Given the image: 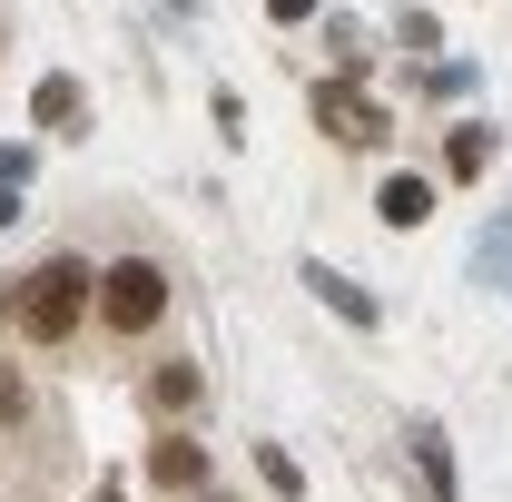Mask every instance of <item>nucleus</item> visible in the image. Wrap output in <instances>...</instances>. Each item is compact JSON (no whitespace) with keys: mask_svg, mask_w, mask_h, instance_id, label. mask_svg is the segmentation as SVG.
Wrapping results in <instances>:
<instances>
[{"mask_svg":"<svg viewBox=\"0 0 512 502\" xmlns=\"http://www.w3.org/2000/svg\"><path fill=\"white\" fill-rule=\"evenodd\" d=\"M375 217H384V227H424V217H434V178H414V168H394V178L375 188Z\"/></svg>","mask_w":512,"mask_h":502,"instance_id":"423d86ee","label":"nucleus"},{"mask_svg":"<svg viewBox=\"0 0 512 502\" xmlns=\"http://www.w3.org/2000/svg\"><path fill=\"white\" fill-rule=\"evenodd\" d=\"M148 483H158V493H207V443L158 434L148 443Z\"/></svg>","mask_w":512,"mask_h":502,"instance_id":"20e7f679","label":"nucleus"},{"mask_svg":"<svg viewBox=\"0 0 512 502\" xmlns=\"http://www.w3.org/2000/svg\"><path fill=\"white\" fill-rule=\"evenodd\" d=\"M168 266L158 256H109L99 266V335H119V345H138V335H158L168 325Z\"/></svg>","mask_w":512,"mask_h":502,"instance_id":"f03ea898","label":"nucleus"},{"mask_svg":"<svg viewBox=\"0 0 512 502\" xmlns=\"http://www.w3.org/2000/svg\"><path fill=\"white\" fill-rule=\"evenodd\" d=\"M306 286H316V296H325L335 315H345V325H375V296H365L355 276H335V266H306Z\"/></svg>","mask_w":512,"mask_h":502,"instance_id":"6e6552de","label":"nucleus"},{"mask_svg":"<svg viewBox=\"0 0 512 502\" xmlns=\"http://www.w3.org/2000/svg\"><path fill=\"white\" fill-rule=\"evenodd\" d=\"M10 424H30V375H20V365H0V434H10Z\"/></svg>","mask_w":512,"mask_h":502,"instance_id":"f8f14e48","label":"nucleus"},{"mask_svg":"<svg viewBox=\"0 0 512 502\" xmlns=\"http://www.w3.org/2000/svg\"><path fill=\"white\" fill-rule=\"evenodd\" d=\"M493 158H503V138H493V128H483V119H463V128H453V138H444V168H453V178H483Z\"/></svg>","mask_w":512,"mask_h":502,"instance_id":"0eeeda50","label":"nucleus"},{"mask_svg":"<svg viewBox=\"0 0 512 502\" xmlns=\"http://www.w3.org/2000/svg\"><path fill=\"white\" fill-rule=\"evenodd\" d=\"M30 119H40V128H69V119H79V79H60V69H50V79L30 89Z\"/></svg>","mask_w":512,"mask_h":502,"instance_id":"1a4fd4ad","label":"nucleus"},{"mask_svg":"<svg viewBox=\"0 0 512 502\" xmlns=\"http://www.w3.org/2000/svg\"><path fill=\"white\" fill-rule=\"evenodd\" d=\"M266 20H316V0H266Z\"/></svg>","mask_w":512,"mask_h":502,"instance_id":"ddd939ff","label":"nucleus"},{"mask_svg":"<svg viewBox=\"0 0 512 502\" xmlns=\"http://www.w3.org/2000/svg\"><path fill=\"white\" fill-rule=\"evenodd\" d=\"M316 128H325V138H345V148H375L394 119H384L375 99L355 89V69H345V79H316Z\"/></svg>","mask_w":512,"mask_h":502,"instance_id":"7ed1b4c3","label":"nucleus"},{"mask_svg":"<svg viewBox=\"0 0 512 502\" xmlns=\"http://www.w3.org/2000/svg\"><path fill=\"white\" fill-rule=\"evenodd\" d=\"M148 404H158V414H188V404H197V375H188V365H158V375H148Z\"/></svg>","mask_w":512,"mask_h":502,"instance_id":"9d476101","label":"nucleus"},{"mask_svg":"<svg viewBox=\"0 0 512 502\" xmlns=\"http://www.w3.org/2000/svg\"><path fill=\"white\" fill-rule=\"evenodd\" d=\"M404 453H414V473H424V502H453V443L434 414H414L404 424Z\"/></svg>","mask_w":512,"mask_h":502,"instance_id":"39448f33","label":"nucleus"},{"mask_svg":"<svg viewBox=\"0 0 512 502\" xmlns=\"http://www.w3.org/2000/svg\"><path fill=\"white\" fill-rule=\"evenodd\" d=\"M256 473H266V493H276V502H296V493H306V473H296L276 443H256Z\"/></svg>","mask_w":512,"mask_h":502,"instance_id":"9b49d317","label":"nucleus"},{"mask_svg":"<svg viewBox=\"0 0 512 502\" xmlns=\"http://www.w3.org/2000/svg\"><path fill=\"white\" fill-rule=\"evenodd\" d=\"M89 315H99V266H89V256H50V266L20 276V296H10V335H20V345H69Z\"/></svg>","mask_w":512,"mask_h":502,"instance_id":"f257e3e1","label":"nucleus"}]
</instances>
